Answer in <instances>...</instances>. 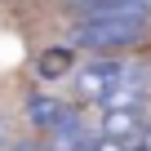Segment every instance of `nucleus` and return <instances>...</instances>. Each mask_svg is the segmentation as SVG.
<instances>
[{"label": "nucleus", "mask_w": 151, "mask_h": 151, "mask_svg": "<svg viewBox=\"0 0 151 151\" xmlns=\"http://www.w3.org/2000/svg\"><path fill=\"white\" fill-rule=\"evenodd\" d=\"M151 31V5H129V9H93L80 14L71 27V45L89 53H111V49H133Z\"/></svg>", "instance_id": "f257e3e1"}, {"label": "nucleus", "mask_w": 151, "mask_h": 151, "mask_svg": "<svg viewBox=\"0 0 151 151\" xmlns=\"http://www.w3.org/2000/svg\"><path fill=\"white\" fill-rule=\"evenodd\" d=\"M129 71H133V62H120V58H89L80 71H76V98L102 107L107 93L129 80Z\"/></svg>", "instance_id": "f03ea898"}, {"label": "nucleus", "mask_w": 151, "mask_h": 151, "mask_svg": "<svg viewBox=\"0 0 151 151\" xmlns=\"http://www.w3.org/2000/svg\"><path fill=\"white\" fill-rule=\"evenodd\" d=\"M142 120H147V107H107L102 111V138L138 142L142 138Z\"/></svg>", "instance_id": "7ed1b4c3"}, {"label": "nucleus", "mask_w": 151, "mask_h": 151, "mask_svg": "<svg viewBox=\"0 0 151 151\" xmlns=\"http://www.w3.org/2000/svg\"><path fill=\"white\" fill-rule=\"evenodd\" d=\"M67 111H71V107H67V102H62L53 89H36V93L27 98V120H31L40 133H49V129H53V124H58Z\"/></svg>", "instance_id": "20e7f679"}, {"label": "nucleus", "mask_w": 151, "mask_h": 151, "mask_svg": "<svg viewBox=\"0 0 151 151\" xmlns=\"http://www.w3.org/2000/svg\"><path fill=\"white\" fill-rule=\"evenodd\" d=\"M89 142V124L80 120V111H67L53 129H49V147L45 151H80Z\"/></svg>", "instance_id": "39448f33"}, {"label": "nucleus", "mask_w": 151, "mask_h": 151, "mask_svg": "<svg viewBox=\"0 0 151 151\" xmlns=\"http://www.w3.org/2000/svg\"><path fill=\"white\" fill-rule=\"evenodd\" d=\"M71 67H76V53L71 49H45L36 58V76H40V80H62Z\"/></svg>", "instance_id": "423d86ee"}, {"label": "nucleus", "mask_w": 151, "mask_h": 151, "mask_svg": "<svg viewBox=\"0 0 151 151\" xmlns=\"http://www.w3.org/2000/svg\"><path fill=\"white\" fill-rule=\"evenodd\" d=\"M9 151H45V147H36V142H14Z\"/></svg>", "instance_id": "0eeeda50"}, {"label": "nucleus", "mask_w": 151, "mask_h": 151, "mask_svg": "<svg viewBox=\"0 0 151 151\" xmlns=\"http://www.w3.org/2000/svg\"><path fill=\"white\" fill-rule=\"evenodd\" d=\"M5 142H9V124H5V116H0V151H5Z\"/></svg>", "instance_id": "6e6552de"}, {"label": "nucleus", "mask_w": 151, "mask_h": 151, "mask_svg": "<svg viewBox=\"0 0 151 151\" xmlns=\"http://www.w3.org/2000/svg\"><path fill=\"white\" fill-rule=\"evenodd\" d=\"M129 151H147V147H142V138H138V142H133V147H129Z\"/></svg>", "instance_id": "1a4fd4ad"}, {"label": "nucleus", "mask_w": 151, "mask_h": 151, "mask_svg": "<svg viewBox=\"0 0 151 151\" xmlns=\"http://www.w3.org/2000/svg\"><path fill=\"white\" fill-rule=\"evenodd\" d=\"M142 147H147V151H151V133H147V138H142Z\"/></svg>", "instance_id": "9d476101"}]
</instances>
